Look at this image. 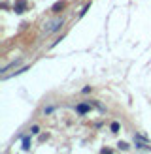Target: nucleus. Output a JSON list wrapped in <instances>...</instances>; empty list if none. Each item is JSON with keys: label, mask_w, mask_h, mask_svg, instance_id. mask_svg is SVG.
<instances>
[{"label": "nucleus", "mask_w": 151, "mask_h": 154, "mask_svg": "<svg viewBox=\"0 0 151 154\" xmlns=\"http://www.w3.org/2000/svg\"><path fill=\"white\" fill-rule=\"evenodd\" d=\"M62 23H64V21H62V17H60V19H55V21L47 23V27L44 28V32H46V34H49V32H55V30H57V28H59Z\"/></svg>", "instance_id": "nucleus-1"}, {"label": "nucleus", "mask_w": 151, "mask_h": 154, "mask_svg": "<svg viewBox=\"0 0 151 154\" xmlns=\"http://www.w3.org/2000/svg\"><path fill=\"white\" fill-rule=\"evenodd\" d=\"M25 8H27V2H25V0H19L17 4H15V11H17V13H23Z\"/></svg>", "instance_id": "nucleus-3"}, {"label": "nucleus", "mask_w": 151, "mask_h": 154, "mask_svg": "<svg viewBox=\"0 0 151 154\" xmlns=\"http://www.w3.org/2000/svg\"><path fill=\"white\" fill-rule=\"evenodd\" d=\"M102 154H111V150H106L104 149V150H102Z\"/></svg>", "instance_id": "nucleus-8"}, {"label": "nucleus", "mask_w": 151, "mask_h": 154, "mask_svg": "<svg viewBox=\"0 0 151 154\" xmlns=\"http://www.w3.org/2000/svg\"><path fill=\"white\" fill-rule=\"evenodd\" d=\"M117 130H119V124L113 122V124H111V131H117Z\"/></svg>", "instance_id": "nucleus-6"}, {"label": "nucleus", "mask_w": 151, "mask_h": 154, "mask_svg": "<svg viewBox=\"0 0 151 154\" xmlns=\"http://www.w3.org/2000/svg\"><path fill=\"white\" fill-rule=\"evenodd\" d=\"M89 109H91V104H79L78 105V107H76V111H78V113H87V111H89Z\"/></svg>", "instance_id": "nucleus-2"}, {"label": "nucleus", "mask_w": 151, "mask_h": 154, "mask_svg": "<svg viewBox=\"0 0 151 154\" xmlns=\"http://www.w3.org/2000/svg\"><path fill=\"white\" fill-rule=\"evenodd\" d=\"M119 147H121L123 150H127V149H128V145H127V143H119Z\"/></svg>", "instance_id": "nucleus-7"}, {"label": "nucleus", "mask_w": 151, "mask_h": 154, "mask_svg": "<svg viewBox=\"0 0 151 154\" xmlns=\"http://www.w3.org/2000/svg\"><path fill=\"white\" fill-rule=\"evenodd\" d=\"M64 8V2H57L55 6H53V11H59V9H62Z\"/></svg>", "instance_id": "nucleus-4"}, {"label": "nucleus", "mask_w": 151, "mask_h": 154, "mask_svg": "<svg viewBox=\"0 0 151 154\" xmlns=\"http://www.w3.org/2000/svg\"><path fill=\"white\" fill-rule=\"evenodd\" d=\"M23 149H25V150L30 149V141H28V139H25V141H23Z\"/></svg>", "instance_id": "nucleus-5"}]
</instances>
